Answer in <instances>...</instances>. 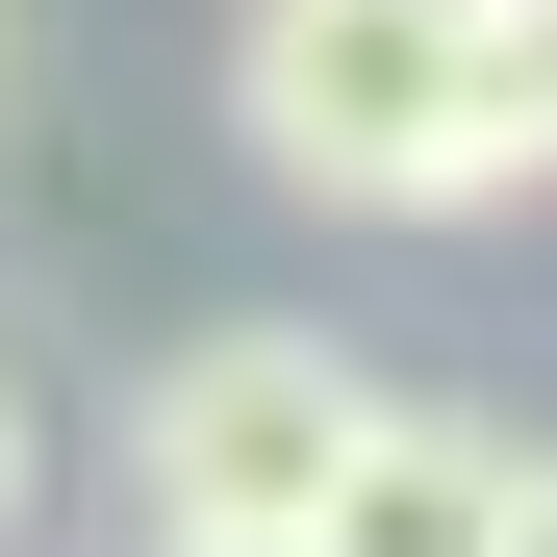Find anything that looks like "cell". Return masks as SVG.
I'll list each match as a JSON object with an SVG mask.
<instances>
[{
    "mask_svg": "<svg viewBox=\"0 0 557 557\" xmlns=\"http://www.w3.org/2000/svg\"><path fill=\"white\" fill-rule=\"evenodd\" d=\"M26 507H51V431H26V355H0V557H26Z\"/></svg>",
    "mask_w": 557,
    "mask_h": 557,
    "instance_id": "5b68a950",
    "label": "cell"
},
{
    "mask_svg": "<svg viewBox=\"0 0 557 557\" xmlns=\"http://www.w3.org/2000/svg\"><path fill=\"white\" fill-rule=\"evenodd\" d=\"M355 431H381V381H355L330 330H203L127 406V482H152V532H305Z\"/></svg>",
    "mask_w": 557,
    "mask_h": 557,
    "instance_id": "7a4b0ae2",
    "label": "cell"
},
{
    "mask_svg": "<svg viewBox=\"0 0 557 557\" xmlns=\"http://www.w3.org/2000/svg\"><path fill=\"white\" fill-rule=\"evenodd\" d=\"M177 557H330V532H177Z\"/></svg>",
    "mask_w": 557,
    "mask_h": 557,
    "instance_id": "8992f818",
    "label": "cell"
},
{
    "mask_svg": "<svg viewBox=\"0 0 557 557\" xmlns=\"http://www.w3.org/2000/svg\"><path fill=\"white\" fill-rule=\"evenodd\" d=\"M228 127L355 228H482L532 203L507 152V76H482V0H228Z\"/></svg>",
    "mask_w": 557,
    "mask_h": 557,
    "instance_id": "6da1fadb",
    "label": "cell"
},
{
    "mask_svg": "<svg viewBox=\"0 0 557 557\" xmlns=\"http://www.w3.org/2000/svg\"><path fill=\"white\" fill-rule=\"evenodd\" d=\"M507 507H532V456H507L482 406H406V381H381V431L330 456L305 532H330V557H507Z\"/></svg>",
    "mask_w": 557,
    "mask_h": 557,
    "instance_id": "3957f363",
    "label": "cell"
},
{
    "mask_svg": "<svg viewBox=\"0 0 557 557\" xmlns=\"http://www.w3.org/2000/svg\"><path fill=\"white\" fill-rule=\"evenodd\" d=\"M0 51H26V0H0Z\"/></svg>",
    "mask_w": 557,
    "mask_h": 557,
    "instance_id": "ba28073f",
    "label": "cell"
},
{
    "mask_svg": "<svg viewBox=\"0 0 557 557\" xmlns=\"http://www.w3.org/2000/svg\"><path fill=\"white\" fill-rule=\"evenodd\" d=\"M482 76H507V152L557 177V0H482Z\"/></svg>",
    "mask_w": 557,
    "mask_h": 557,
    "instance_id": "277c9868",
    "label": "cell"
},
{
    "mask_svg": "<svg viewBox=\"0 0 557 557\" xmlns=\"http://www.w3.org/2000/svg\"><path fill=\"white\" fill-rule=\"evenodd\" d=\"M507 557H557V456H532V507H507Z\"/></svg>",
    "mask_w": 557,
    "mask_h": 557,
    "instance_id": "52a82bcc",
    "label": "cell"
}]
</instances>
